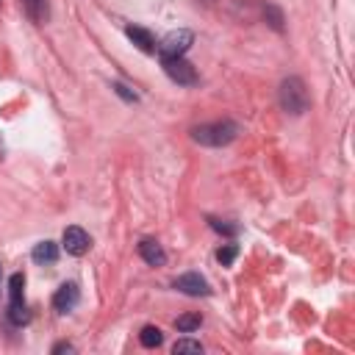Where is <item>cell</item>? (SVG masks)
Instances as JSON below:
<instances>
[{"instance_id":"6da1fadb","label":"cell","mask_w":355,"mask_h":355,"mask_svg":"<svg viewBox=\"0 0 355 355\" xmlns=\"http://www.w3.org/2000/svg\"><path fill=\"white\" fill-rule=\"evenodd\" d=\"M239 136V125L233 119H222V122H211V125H200V128H192V139L197 145H205V148H225Z\"/></svg>"},{"instance_id":"7a4b0ae2","label":"cell","mask_w":355,"mask_h":355,"mask_svg":"<svg viewBox=\"0 0 355 355\" xmlns=\"http://www.w3.org/2000/svg\"><path fill=\"white\" fill-rule=\"evenodd\" d=\"M277 100H280V108L286 111V114H295V117H300V114H306L308 111V89H306V84L300 81V78H286L280 84V89H277Z\"/></svg>"},{"instance_id":"3957f363","label":"cell","mask_w":355,"mask_h":355,"mask_svg":"<svg viewBox=\"0 0 355 355\" xmlns=\"http://www.w3.org/2000/svg\"><path fill=\"white\" fill-rule=\"evenodd\" d=\"M192 42H194V34L186 31V28H178V31H172V34H167V36L161 39L159 56H161V58H181V56L192 47Z\"/></svg>"},{"instance_id":"277c9868","label":"cell","mask_w":355,"mask_h":355,"mask_svg":"<svg viewBox=\"0 0 355 355\" xmlns=\"http://www.w3.org/2000/svg\"><path fill=\"white\" fill-rule=\"evenodd\" d=\"M161 64H164V73L175 84H181V87H194L197 84V69L183 56L181 58H161Z\"/></svg>"},{"instance_id":"5b68a950","label":"cell","mask_w":355,"mask_h":355,"mask_svg":"<svg viewBox=\"0 0 355 355\" xmlns=\"http://www.w3.org/2000/svg\"><path fill=\"white\" fill-rule=\"evenodd\" d=\"M61 244H64V250H67L69 255L81 258V255H87V253H89L92 239H89V233H87L84 228H78V225H69V228L64 231V236H61Z\"/></svg>"},{"instance_id":"8992f818","label":"cell","mask_w":355,"mask_h":355,"mask_svg":"<svg viewBox=\"0 0 355 355\" xmlns=\"http://www.w3.org/2000/svg\"><path fill=\"white\" fill-rule=\"evenodd\" d=\"M175 289H178V292H183V295H189V297H208V295H211L205 277H203V275H197V272H186V275H181V277L175 280Z\"/></svg>"},{"instance_id":"52a82bcc","label":"cell","mask_w":355,"mask_h":355,"mask_svg":"<svg viewBox=\"0 0 355 355\" xmlns=\"http://www.w3.org/2000/svg\"><path fill=\"white\" fill-rule=\"evenodd\" d=\"M78 300H81V292H78L76 283H64V286L53 295V308L58 314H67V311H73L78 306Z\"/></svg>"},{"instance_id":"ba28073f","label":"cell","mask_w":355,"mask_h":355,"mask_svg":"<svg viewBox=\"0 0 355 355\" xmlns=\"http://www.w3.org/2000/svg\"><path fill=\"white\" fill-rule=\"evenodd\" d=\"M125 34H128V39L141 50V53H156L159 50V45H156V36L148 31V28H139V25H128L125 28Z\"/></svg>"},{"instance_id":"9c48e42d","label":"cell","mask_w":355,"mask_h":355,"mask_svg":"<svg viewBox=\"0 0 355 355\" xmlns=\"http://www.w3.org/2000/svg\"><path fill=\"white\" fill-rule=\"evenodd\" d=\"M139 255L145 258L150 266H164L167 264V253L156 239H141L139 242Z\"/></svg>"},{"instance_id":"30bf717a","label":"cell","mask_w":355,"mask_h":355,"mask_svg":"<svg viewBox=\"0 0 355 355\" xmlns=\"http://www.w3.org/2000/svg\"><path fill=\"white\" fill-rule=\"evenodd\" d=\"M20 3H23V12L28 14L31 23L45 25L50 20V3L47 0H20Z\"/></svg>"},{"instance_id":"8fae6325","label":"cell","mask_w":355,"mask_h":355,"mask_svg":"<svg viewBox=\"0 0 355 355\" xmlns=\"http://www.w3.org/2000/svg\"><path fill=\"white\" fill-rule=\"evenodd\" d=\"M31 258H34L39 266H50V264H56V261H58V244H56V242H50V239H45V242H39V244L34 247Z\"/></svg>"},{"instance_id":"7c38bea8","label":"cell","mask_w":355,"mask_h":355,"mask_svg":"<svg viewBox=\"0 0 355 355\" xmlns=\"http://www.w3.org/2000/svg\"><path fill=\"white\" fill-rule=\"evenodd\" d=\"M139 341H141V347L153 350V347H161V341H164V333H161L156 325H148V328H141V333H139Z\"/></svg>"},{"instance_id":"4fadbf2b","label":"cell","mask_w":355,"mask_h":355,"mask_svg":"<svg viewBox=\"0 0 355 355\" xmlns=\"http://www.w3.org/2000/svg\"><path fill=\"white\" fill-rule=\"evenodd\" d=\"M9 322H12L14 328H23V325L31 322V314H28L25 303H9Z\"/></svg>"},{"instance_id":"5bb4252c","label":"cell","mask_w":355,"mask_h":355,"mask_svg":"<svg viewBox=\"0 0 355 355\" xmlns=\"http://www.w3.org/2000/svg\"><path fill=\"white\" fill-rule=\"evenodd\" d=\"M23 289H25V275L23 272H14L9 277V300L12 303H25L23 300Z\"/></svg>"},{"instance_id":"9a60e30c","label":"cell","mask_w":355,"mask_h":355,"mask_svg":"<svg viewBox=\"0 0 355 355\" xmlns=\"http://www.w3.org/2000/svg\"><path fill=\"white\" fill-rule=\"evenodd\" d=\"M200 325H203V317H200V314H183V317L175 319V328H178L181 333H192V330H197Z\"/></svg>"},{"instance_id":"2e32d148","label":"cell","mask_w":355,"mask_h":355,"mask_svg":"<svg viewBox=\"0 0 355 355\" xmlns=\"http://www.w3.org/2000/svg\"><path fill=\"white\" fill-rule=\"evenodd\" d=\"M264 20L269 23V28H275V31H283V12H280L277 6L266 3V6H264Z\"/></svg>"},{"instance_id":"e0dca14e","label":"cell","mask_w":355,"mask_h":355,"mask_svg":"<svg viewBox=\"0 0 355 355\" xmlns=\"http://www.w3.org/2000/svg\"><path fill=\"white\" fill-rule=\"evenodd\" d=\"M236 255H239V247H236V244H222V247L217 250V261H220L222 266H231V264L236 261Z\"/></svg>"},{"instance_id":"ac0fdd59","label":"cell","mask_w":355,"mask_h":355,"mask_svg":"<svg viewBox=\"0 0 355 355\" xmlns=\"http://www.w3.org/2000/svg\"><path fill=\"white\" fill-rule=\"evenodd\" d=\"M172 352H175V355H178V352H203V344L194 341V339H178L175 347H172Z\"/></svg>"},{"instance_id":"d6986e66","label":"cell","mask_w":355,"mask_h":355,"mask_svg":"<svg viewBox=\"0 0 355 355\" xmlns=\"http://www.w3.org/2000/svg\"><path fill=\"white\" fill-rule=\"evenodd\" d=\"M208 225L214 228L217 233H225V236H236V233H239V225H225V222H220V220H214V217L208 220Z\"/></svg>"},{"instance_id":"ffe728a7","label":"cell","mask_w":355,"mask_h":355,"mask_svg":"<svg viewBox=\"0 0 355 355\" xmlns=\"http://www.w3.org/2000/svg\"><path fill=\"white\" fill-rule=\"evenodd\" d=\"M114 92H117L122 100H128V103H136V100H139V98H136V92H130L125 84H114Z\"/></svg>"},{"instance_id":"44dd1931","label":"cell","mask_w":355,"mask_h":355,"mask_svg":"<svg viewBox=\"0 0 355 355\" xmlns=\"http://www.w3.org/2000/svg\"><path fill=\"white\" fill-rule=\"evenodd\" d=\"M58 352H76V347L69 344V341H61V344L53 347V355H58Z\"/></svg>"},{"instance_id":"7402d4cb","label":"cell","mask_w":355,"mask_h":355,"mask_svg":"<svg viewBox=\"0 0 355 355\" xmlns=\"http://www.w3.org/2000/svg\"><path fill=\"white\" fill-rule=\"evenodd\" d=\"M0 283H3V269H0Z\"/></svg>"}]
</instances>
